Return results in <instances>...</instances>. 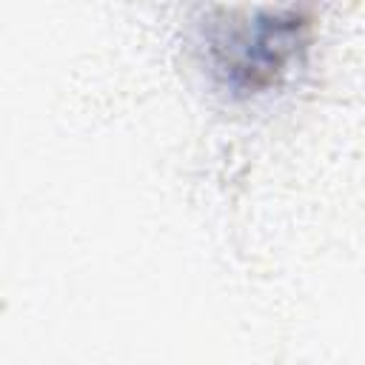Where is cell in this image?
<instances>
[{
	"label": "cell",
	"mask_w": 365,
	"mask_h": 365,
	"mask_svg": "<svg viewBox=\"0 0 365 365\" xmlns=\"http://www.w3.org/2000/svg\"><path fill=\"white\" fill-rule=\"evenodd\" d=\"M308 20L297 9L228 11L205 26V51L214 71L234 88L254 94L271 86L305 46Z\"/></svg>",
	"instance_id": "cell-1"
}]
</instances>
